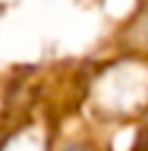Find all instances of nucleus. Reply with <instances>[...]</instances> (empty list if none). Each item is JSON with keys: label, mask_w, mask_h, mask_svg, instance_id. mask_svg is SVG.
Masks as SVG:
<instances>
[{"label": "nucleus", "mask_w": 148, "mask_h": 151, "mask_svg": "<svg viewBox=\"0 0 148 151\" xmlns=\"http://www.w3.org/2000/svg\"><path fill=\"white\" fill-rule=\"evenodd\" d=\"M66 151H90V149H87V146H77V143H74V146H66Z\"/></svg>", "instance_id": "nucleus-1"}]
</instances>
